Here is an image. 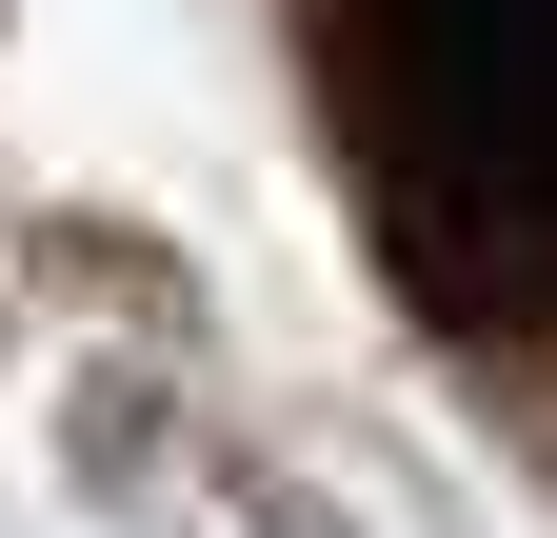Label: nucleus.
Returning <instances> with one entry per match:
<instances>
[{
    "label": "nucleus",
    "instance_id": "nucleus-1",
    "mask_svg": "<svg viewBox=\"0 0 557 538\" xmlns=\"http://www.w3.org/2000/svg\"><path fill=\"white\" fill-rule=\"evenodd\" d=\"M359 140L458 259L557 280V0H359Z\"/></svg>",
    "mask_w": 557,
    "mask_h": 538
}]
</instances>
